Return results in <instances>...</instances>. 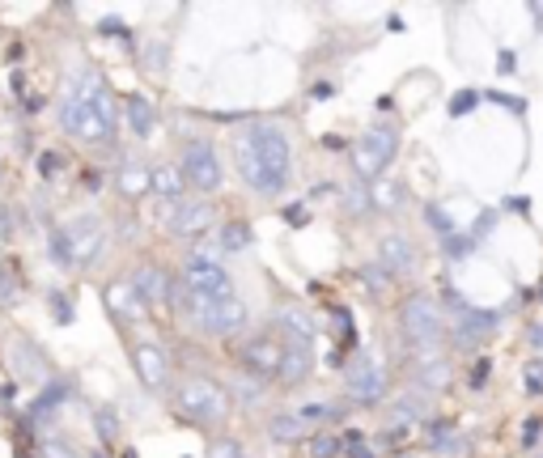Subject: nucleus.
<instances>
[{"instance_id": "obj_1", "label": "nucleus", "mask_w": 543, "mask_h": 458, "mask_svg": "<svg viewBox=\"0 0 543 458\" xmlns=\"http://www.w3.org/2000/svg\"><path fill=\"white\" fill-rule=\"evenodd\" d=\"M60 127L73 140L86 145H107L119 127V107H115L111 86L94 68H77L68 89L60 98Z\"/></svg>"}, {"instance_id": "obj_2", "label": "nucleus", "mask_w": 543, "mask_h": 458, "mask_svg": "<svg viewBox=\"0 0 543 458\" xmlns=\"http://www.w3.org/2000/svg\"><path fill=\"white\" fill-rule=\"evenodd\" d=\"M238 174L260 196H281L289 187V137L276 124H251L234 137Z\"/></svg>"}, {"instance_id": "obj_3", "label": "nucleus", "mask_w": 543, "mask_h": 458, "mask_svg": "<svg viewBox=\"0 0 543 458\" xmlns=\"http://www.w3.org/2000/svg\"><path fill=\"white\" fill-rule=\"evenodd\" d=\"M174 408L200 429H221L230 421V391L221 382H212V378L191 373V378L174 386Z\"/></svg>"}, {"instance_id": "obj_4", "label": "nucleus", "mask_w": 543, "mask_h": 458, "mask_svg": "<svg viewBox=\"0 0 543 458\" xmlns=\"http://www.w3.org/2000/svg\"><path fill=\"white\" fill-rule=\"evenodd\" d=\"M179 310H183L196 331H209V335H238L247 327V301L238 298H221V301H209V298H191L179 289Z\"/></svg>"}, {"instance_id": "obj_5", "label": "nucleus", "mask_w": 543, "mask_h": 458, "mask_svg": "<svg viewBox=\"0 0 543 458\" xmlns=\"http://www.w3.org/2000/svg\"><path fill=\"white\" fill-rule=\"evenodd\" d=\"M399 331H404V348L407 352H425V348H442V335H446V322H442V310L437 301L416 293L399 306Z\"/></svg>"}, {"instance_id": "obj_6", "label": "nucleus", "mask_w": 543, "mask_h": 458, "mask_svg": "<svg viewBox=\"0 0 543 458\" xmlns=\"http://www.w3.org/2000/svg\"><path fill=\"white\" fill-rule=\"evenodd\" d=\"M399 153V127L395 124H374L365 127L353 145V170H357L361 183H378L383 170L395 161Z\"/></svg>"}, {"instance_id": "obj_7", "label": "nucleus", "mask_w": 543, "mask_h": 458, "mask_svg": "<svg viewBox=\"0 0 543 458\" xmlns=\"http://www.w3.org/2000/svg\"><path fill=\"white\" fill-rule=\"evenodd\" d=\"M179 289L191 293V298H209V301L234 298V280H230V272H225L212 255H200V250H191V260L183 263V272H179Z\"/></svg>"}, {"instance_id": "obj_8", "label": "nucleus", "mask_w": 543, "mask_h": 458, "mask_svg": "<svg viewBox=\"0 0 543 458\" xmlns=\"http://www.w3.org/2000/svg\"><path fill=\"white\" fill-rule=\"evenodd\" d=\"M344 386H348V399L361 403V408H374V403H383L391 395V378H386V370L374 357L353 361L344 370Z\"/></svg>"}, {"instance_id": "obj_9", "label": "nucleus", "mask_w": 543, "mask_h": 458, "mask_svg": "<svg viewBox=\"0 0 543 458\" xmlns=\"http://www.w3.org/2000/svg\"><path fill=\"white\" fill-rule=\"evenodd\" d=\"M179 170H183L187 187H196V191H217V187L225 183L221 158H217V149H212L209 140H187Z\"/></svg>"}, {"instance_id": "obj_10", "label": "nucleus", "mask_w": 543, "mask_h": 458, "mask_svg": "<svg viewBox=\"0 0 543 458\" xmlns=\"http://www.w3.org/2000/svg\"><path fill=\"white\" fill-rule=\"evenodd\" d=\"M64 238H68L77 268H89L102 255V247H107V225H102L98 212H81V217H73L64 225Z\"/></svg>"}, {"instance_id": "obj_11", "label": "nucleus", "mask_w": 543, "mask_h": 458, "mask_svg": "<svg viewBox=\"0 0 543 458\" xmlns=\"http://www.w3.org/2000/svg\"><path fill=\"white\" fill-rule=\"evenodd\" d=\"M242 370L251 373V378H260V382H272L276 373H281V357H284V344H281V335L272 331H260V335H251L247 344H242Z\"/></svg>"}, {"instance_id": "obj_12", "label": "nucleus", "mask_w": 543, "mask_h": 458, "mask_svg": "<svg viewBox=\"0 0 543 458\" xmlns=\"http://www.w3.org/2000/svg\"><path fill=\"white\" fill-rule=\"evenodd\" d=\"M407 378H412V386H416V391L433 395V391L450 386V378H455V365H450V357H442V348L407 352Z\"/></svg>"}, {"instance_id": "obj_13", "label": "nucleus", "mask_w": 543, "mask_h": 458, "mask_svg": "<svg viewBox=\"0 0 543 458\" xmlns=\"http://www.w3.org/2000/svg\"><path fill=\"white\" fill-rule=\"evenodd\" d=\"M212 225H217V209H212L209 199H183V204L170 209V217H166L170 238H200V234H209Z\"/></svg>"}, {"instance_id": "obj_14", "label": "nucleus", "mask_w": 543, "mask_h": 458, "mask_svg": "<svg viewBox=\"0 0 543 458\" xmlns=\"http://www.w3.org/2000/svg\"><path fill=\"white\" fill-rule=\"evenodd\" d=\"M272 331L281 335L284 344H297L314 352V322H310L306 306H297V301H281V306L272 310Z\"/></svg>"}, {"instance_id": "obj_15", "label": "nucleus", "mask_w": 543, "mask_h": 458, "mask_svg": "<svg viewBox=\"0 0 543 458\" xmlns=\"http://www.w3.org/2000/svg\"><path fill=\"white\" fill-rule=\"evenodd\" d=\"M128 285L140 293V301H145L149 310L158 306H170L174 298V285H170V272L161 268V263H136L132 276H128Z\"/></svg>"}, {"instance_id": "obj_16", "label": "nucleus", "mask_w": 543, "mask_h": 458, "mask_svg": "<svg viewBox=\"0 0 543 458\" xmlns=\"http://www.w3.org/2000/svg\"><path fill=\"white\" fill-rule=\"evenodd\" d=\"M132 370L149 391H166V386H170V357H166L161 344H153V340L132 344Z\"/></svg>"}, {"instance_id": "obj_17", "label": "nucleus", "mask_w": 543, "mask_h": 458, "mask_svg": "<svg viewBox=\"0 0 543 458\" xmlns=\"http://www.w3.org/2000/svg\"><path fill=\"white\" fill-rule=\"evenodd\" d=\"M497 331V314L493 310H467V314H458L455 322V344L463 352H476L480 344H488Z\"/></svg>"}, {"instance_id": "obj_18", "label": "nucleus", "mask_w": 543, "mask_h": 458, "mask_svg": "<svg viewBox=\"0 0 543 458\" xmlns=\"http://www.w3.org/2000/svg\"><path fill=\"white\" fill-rule=\"evenodd\" d=\"M378 263H383L391 276H412L420 268V255H416V247L407 242V234H383V242H378Z\"/></svg>"}, {"instance_id": "obj_19", "label": "nucleus", "mask_w": 543, "mask_h": 458, "mask_svg": "<svg viewBox=\"0 0 543 458\" xmlns=\"http://www.w3.org/2000/svg\"><path fill=\"white\" fill-rule=\"evenodd\" d=\"M102 298H107V310H111L119 322H140L149 314V306L140 301V293H136L128 280H111V285L102 289Z\"/></svg>"}, {"instance_id": "obj_20", "label": "nucleus", "mask_w": 543, "mask_h": 458, "mask_svg": "<svg viewBox=\"0 0 543 458\" xmlns=\"http://www.w3.org/2000/svg\"><path fill=\"white\" fill-rule=\"evenodd\" d=\"M115 187H119V196L124 199H145L149 191H153V166H145V161H124L119 170H115Z\"/></svg>"}, {"instance_id": "obj_21", "label": "nucleus", "mask_w": 543, "mask_h": 458, "mask_svg": "<svg viewBox=\"0 0 543 458\" xmlns=\"http://www.w3.org/2000/svg\"><path fill=\"white\" fill-rule=\"evenodd\" d=\"M281 344H284V340H281ZM310 373H314V352H310V348H297V344H284L276 382H281V386H297V382H306Z\"/></svg>"}, {"instance_id": "obj_22", "label": "nucleus", "mask_w": 543, "mask_h": 458, "mask_svg": "<svg viewBox=\"0 0 543 458\" xmlns=\"http://www.w3.org/2000/svg\"><path fill=\"white\" fill-rule=\"evenodd\" d=\"M183 191H187V178L179 166H153V191H149V196L161 199L166 209H179V204H183Z\"/></svg>"}, {"instance_id": "obj_23", "label": "nucleus", "mask_w": 543, "mask_h": 458, "mask_svg": "<svg viewBox=\"0 0 543 458\" xmlns=\"http://www.w3.org/2000/svg\"><path fill=\"white\" fill-rule=\"evenodd\" d=\"M124 119H128V127H132V137H140V140H149L153 127H158V111H153V102H149L145 94H128Z\"/></svg>"}, {"instance_id": "obj_24", "label": "nucleus", "mask_w": 543, "mask_h": 458, "mask_svg": "<svg viewBox=\"0 0 543 458\" xmlns=\"http://www.w3.org/2000/svg\"><path fill=\"white\" fill-rule=\"evenodd\" d=\"M13 365H17L22 378H47V361H43V352H38L30 340H22V335H17V344H13Z\"/></svg>"}, {"instance_id": "obj_25", "label": "nucleus", "mask_w": 543, "mask_h": 458, "mask_svg": "<svg viewBox=\"0 0 543 458\" xmlns=\"http://www.w3.org/2000/svg\"><path fill=\"white\" fill-rule=\"evenodd\" d=\"M268 437L272 442H310V433H306V421H297V412H281V416H272L268 421Z\"/></svg>"}, {"instance_id": "obj_26", "label": "nucleus", "mask_w": 543, "mask_h": 458, "mask_svg": "<svg viewBox=\"0 0 543 458\" xmlns=\"http://www.w3.org/2000/svg\"><path fill=\"white\" fill-rule=\"evenodd\" d=\"M429 446L437 450V454H446V458H463V454H467V442H463V433H458L455 424H433V429H429Z\"/></svg>"}, {"instance_id": "obj_27", "label": "nucleus", "mask_w": 543, "mask_h": 458, "mask_svg": "<svg viewBox=\"0 0 543 458\" xmlns=\"http://www.w3.org/2000/svg\"><path fill=\"white\" fill-rule=\"evenodd\" d=\"M64 399H68V382H51L47 391H43V395H38L35 403H30V421L43 424L47 416H56V412L64 408Z\"/></svg>"}, {"instance_id": "obj_28", "label": "nucleus", "mask_w": 543, "mask_h": 458, "mask_svg": "<svg viewBox=\"0 0 543 458\" xmlns=\"http://www.w3.org/2000/svg\"><path fill=\"white\" fill-rule=\"evenodd\" d=\"M391 416H395V424H416L429 416V403H425V391H404V395L395 399V408H391Z\"/></svg>"}, {"instance_id": "obj_29", "label": "nucleus", "mask_w": 543, "mask_h": 458, "mask_svg": "<svg viewBox=\"0 0 543 458\" xmlns=\"http://www.w3.org/2000/svg\"><path fill=\"white\" fill-rule=\"evenodd\" d=\"M340 209L348 212V217H361V212H370L374 204H370V183H344L340 187Z\"/></svg>"}, {"instance_id": "obj_30", "label": "nucleus", "mask_w": 543, "mask_h": 458, "mask_svg": "<svg viewBox=\"0 0 543 458\" xmlns=\"http://www.w3.org/2000/svg\"><path fill=\"white\" fill-rule=\"evenodd\" d=\"M399 199H404V187L391 183V178H378V183H370V204L378 212H395Z\"/></svg>"}, {"instance_id": "obj_31", "label": "nucleus", "mask_w": 543, "mask_h": 458, "mask_svg": "<svg viewBox=\"0 0 543 458\" xmlns=\"http://www.w3.org/2000/svg\"><path fill=\"white\" fill-rule=\"evenodd\" d=\"M217 247L230 250V255H234V250H247V247H251V225H247V221L221 225V229H217Z\"/></svg>"}, {"instance_id": "obj_32", "label": "nucleus", "mask_w": 543, "mask_h": 458, "mask_svg": "<svg viewBox=\"0 0 543 458\" xmlns=\"http://www.w3.org/2000/svg\"><path fill=\"white\" fill-rule=\"evenodd\" d=\"M263 386H268V382H260V378H251V373L242 370V373H238V382H234V395L242 399L247 408H255V403L263 399Z\"/></svg>"}, {"instance_id": "obj_33", "label": "nucleus", "mask_w": 543, "mask_h": 458, "mask_svg": "<svg viewBox=\"0 0 543 458\" xmlns=\"http://www.w3.org/2000/svg\"><path fill=\"white\" fill-rule=\"evenodd\" d=\"M47 255L56 260V268H77V263H73V250H68V238H64V229H51V234H47Z\"/></svg>"}, {"instance_id": "obj_34", "label": "nucleus", "mask_w": 543, "mask_h": 458, "mask_svg": "<svg viewBox=\"0 0 543 458\" xmlns=\"http://www.w3.org/2000/svg\"><path fill=\"white\" fill-rule=\"evenodd\" d=\"M361 285L370 289V293H378V298H383L386 289H391V272H386L383 263H378V268L370 263V268H361Z\"/></svg>"}, {"instance_id": "obj_35", "label": "nucleus", "mask_w": 543, "mask_h": 458, "mask_svg": "<svg viewBox=\"0 0 543 458\" xmlns=\"http://www.w3.org/2000/svg\"><path fill=\"white\" fill-rule=\"evenodd\" d=\"M43 458H86L77 446H68L64 437H51V442H43Z\"/></svg>"}, {"instance_id": "obj_36", "label": "nucleus", "mask_w": 543, "mask_h": 458, "mask_svg": "<svg viewBox=\"0 0 543 458\" xmlns=\"http://www.w3.org/2000/svg\"><path fill=\"white\" fill-rule=\"evenodd\" d=\"M340 454V437H310V458H335Z\"/></svg>"}, {"instance_id": "obj_37", "label": "nucleus", "mask_w": 543, "mask_h": 458, "mask_svg": "<svg viewBox=\"0 0 543 458\" xmlns=\"http://www.w3.org/2000/svg\"><path fill=\"white\" fill-rule=\"evenodd\" d=\"M425 217H429V225L437 229L442 238H455L458 229H455V221H450V212H442V209H425Z\"/></svg>"}, {"instance_id": "obj_38", "label": "nucleus", "mask_w": 543, "mask_h": 458, "mask_svg": "<svg viewBox=\"0 0 543 458\" xmlns=\"http://www.w3.org/2000/svg\"><path fill=\"white\" fill-rule=\"evenodd\" d=\"M209 458H242V446H238V437H217L209 450Z\"/></svg>"}, {"instance_id": "obj_39", "label": "nucleus", "mask_w": 543, "mask_h": 458, "mask_svg": "<svg viewBox=\"0 0 543 458\" xmlns=\"http://www.w3.org/2000/svg\"><path fill=\"white\" fill-rule=\"evenodd\" d=\"M94 424H98V433L107 437V442H115V437H119V424H115V416H111L107 408L94 412Z\"/></svg>"}, {"instance_id": "obj_40", "label": "nucleus", "mask_w": 543, "mask_h": 458, "mask_svg": "<svg viewBox=\"0 0 543 458\" xmlns=\"http://www.w3.org/2000/svg\"><path fill=\"white\" fill-rule=\"evenodd\" d=\"M60 170H64V158H60V153H43V158H38V174H43V178H56Z\"/></svg>"}, {"instance_id": "obj_41", "label": "nucleus", "mask_w": 543, "mask_h": 458, "mask_svg": "<svg viewBox=\"0 0 543 458\" xmlns=\"http://www.w3.org/2000/svg\"><path fill=\"white\" fill-rule=\"evenodd\" d=\"M51 310H56V319H60V322H68V319H73V310H68V306H64V293H51Z\"/></svg>"}, {"instance_id": "obj_42", "label": "nucleus", "mask_w": 543, "mask_h": 458, "mask_svg": "<svg viewBox=\"0 0 543 458\" xmlns=\"http://www.w3.org/2000/svg\"><path fill=\"white\" fill-rule=\"evenodd\" d=\"M527 378H531V386L543 382V361H531V365H527Z\"/></svg>"}, {"instance_id": "obj_43", "label": "nucleus", "mask_w": 543, "mask_h": 458, "mask_svg": "<svg viewBox=\"0 0 543 458\" xmlns=\"http://www.w3.org/2000/svg\"><path fill=\"white\" fill-rule=\"evenodd\" d=\"M476 98H480V94H458V102H455V107H450V111H455V115H463V111H467V107H471V102H476Z\"/></svg>"}, {"instance_id": "obj_44", "label": "nucleus", "mask_w": 543, "mask_h": 458, "mask_svg": "<svg viewBox=\"0 0 543 458\" xmlns=\"http://www.w3.org/2000/svg\"><path fill=\"white\" fill-rule=\"evenodd\" d=\"M0 238H13V221H9V212L0 209Z\"/></svg>"}, {"instance_id": "obj_45", "label": "nucleus", "mask_w": 543, "mask_h": 458, "mask_svg": "<svg viewBox=\"0 0 543 458\" xmlns=\"http://www.w3.org/2000/svg\"><path fill=\"white\" fill-rule=\"evenodd\" d=\"M501 73H514V51H501V64H497Z\"/></svg>"}, {"instance_id": "obj_46", "label": "nucleus", "mask_w": 543, "mask_h": 458, "mask_svg": "<svg viewBox=\"0 0 543 458\" xmlns=\"http://www.w3.org/2000/svg\"><path fill=\"white\" fill-rule=\"evenodd\" d=\"M531 344H535V348H543V327H535V335H531Z\"/></svg>"}, {"instance_id": "obj_47", "label": "nucleus", "mask_w": 543, "mask_h": 458, "mask_svg": "<svg viewBox=\"0 0 543 458\" xmlns=\"http://www.w3.org/2000/svg\"><path fill=\"white\" fill-rule=\"evenodd\" d=\"M531 13H535V22H539V25H543V9H539V5H535V9H531Z\"/></svg>"}, {"instance_id": "obj_48", "label": "nucleus", "mask_w": 543, "mask_h": 458, "mask_svg": "<svg viewBox=\"0 0 543 458\" xmlns=\"http://www.w3.org/2000/svg\"><path fill=\"white\" fill-rule=\"evenodd\" d=\"M535 458H543V450H539V454H535Z\"/></svg>"}]
</instances>
